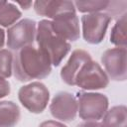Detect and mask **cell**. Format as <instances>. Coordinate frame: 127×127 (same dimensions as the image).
<instances>
[{"label":"cell","mask_w":127,"mask_h":127,"mask_svg":"<svg viewBox=\"0 0 127 127\" xmlns=\"http://www.w3.org/2000/svg\"><path fill=\"white\" fill-rule=\"evenodd\" d=\"M36 41L41 49L50 59L53 65H59L70 50L67 41L59 36L52 28L49 20H42L38 24Z\"/></svg>","instance_id":"cell-2"},{"label":"cell","mask_w":127,"mask_h":127,"mask_svg":"<svg viewBox=\"0 0 127 127\" xmlns=\"http://www.w3.org/2000/svg\"><path fill=\"white\" fill-rule=\"evenodd\" d=\"M91 60L90 55L81 49H76L71 53L67 63L61 70L62 79L68 85H74V79L82 65Z\"/></svg>","instance_id":"cell-11"},{"label":"cell","mask_w":127,"mask_h":127,"mask_svg":"<svg viewBox=\"0 0 127 127\" xmlns=\"http://www.w3.org/2000/svg\"><path fill=\"white\" fill-rule=\"evenodd\" d=\"M13 71V55L8 50H0V77L11 76Z\"/></svg>","instance_id":"cell-18"},{"label":"cell","mask_w":127,"mask_h":127,"mask_svg":"<svg viewBox=\"0 0 127 127\" xmlns=\"http://www.w3.org/2000/svg\"><path fill=\"white\" fill-rule=\"evenodd\" d=\"M74 7L80 12L96 13L101 10H106L109 1H75L73 2Z\"/></svg>","instance_id":"cell-17"},{"label":"cell","mask_w":127,"mask_h":127,"mask_svg":"<svg viewBox=\"0 0 127 127\" xmlns=\"http://www.w3.org/2000/svg\"><path fill=\"white\" fill-rule=\"evenodd\" d=\"M50 111L57 119L65 122L72 121L77 113V100L69 92H59L50 104Z\"/></svg>","instance_id":"cell-9"},{"label":"cell","mask_w":127,"mask_h":127,"mask_svg":"<svg viewBox=\"0 0 127 127\" xmlns=\"http://www.w3.org/2000/svg\"><path fill=\"white\" fill-rule=\"evenodd\" d=\"M3 2H4V1H0V5H2V4H3Z\"/></svg>","instance_id":"cell-24"},{"label":"cell","mask_w":127,"mask_h":127,"mask_svg":"<svg viewBox=\"0 0 127 127\" xmlns=\"http://www.w3.org/2000/svg\"><path fill=\"white\" fill-rule=\"evenodd\" d=\"M18 4L22 7V8H24V9H28V8H30V6L33 4L31 1H28V2H18Z\"/></svg>","instance_id":"cell-23"},{"label":"cell","mask_w":127,"mask_h":127,"mask_svg":"<svg viewBox=\"0 0 127 127\" xmlns=\"http://www.w3.org/2000/svg\"><path fill=\"white\" fill-rule=\"evenodd\" d=\"M110 21L111 17L103 12L83 15L81 17V24L84 40L90 44H99L102 42Z\"/></svg>","instance_id":"cell-6"},{"label":"cell","mask_w":127,"mask_h":127,"mask_svg":"<svg viewBox=\"0 0 127 127\" xmlns=\"http://www.w3.org/2000/svg\"><path fill=\"white\" fill-rule=\"evenodd\" d=\"M108 82L109 78L106 72L101 68L99 64L92 60L86 62L82 65L74 79V85L87 90L105 88Z\"/></svg>","instance_id":"cell-5"},{"label":"cell","mask_w":127,"mask_h":127,"mask_svg":"<svg viewBox=\"0 0 127 127\" xmlns=\"http://www.w3.org/2000/svg\"><path fill=\"white\" fill-rule=\"evenodd\" d=\"M36 33V22L31 19H23L8 29L7 47L13 51H19L24 47L33 45Z\"/></svg>","instance_id":"cell-7"},{"label":"cell","mask_w":127,"mask_h":127,"mask_svg":"<svg viewBox=\"0 0 127 127\" xmlns=\"http://www.w3.org/2000/svg\"><path fill=\"white\" fill-rule=\"evenodd\" d=\"M103 127H127V108L125 105L113 106L103 116Z\"/></svg>","instance_id":"cell-14"},{"label":"cell","mask_w":127,"mask_h":127,"mask_svg":"<svg viewBox=\"0 0 127 127\" xmlns=\"http://www.w3.org/2000/svg\"><path fill=\"white\" fill-rule=\"evenodd\" d=\"M10 83L5 78L0 77V98L7 96L10 93Z\"/></svg>","instance_id":"cell-19"},{"label":"cell","mask_w":127,"mask_h":127,"mask_svg":"<svg viewBox=\"0 0 127 127\" xmlns=\"http://www.w3.org/2000/svg\"><path fill=\"white\" fill-rule=\"evenodd\" d=\"M51 70L52 63L49 57L33 45L17 51L13 58L14 76L20 81L44 78L51 73Z\"/></svg>","instance_id":"cell-1"},{"label":"cell","mask_w":127,"mask_h":127,"mask_svg":"<svg viewBox=\"0 0 127 127\" xmlns=\"http://www.w3.org/2000/svg\"><path fill=\"white\" fill-rule=\"evenodd\" d=\"M107 76L113 80L123 81L126 79V48L116 47L106 50L101 57Z\"/></svg>","instance_id":"cell-8"},{"label":"cell","mask_w":127,"mask_h":127,"mask_svg":"<svg viewBox=\"0 0 127 127\" xmlns=\"http://www.w3.org/2000/svg\"><path fill=\"white\" fill-rule=\"evenodd\" d=\"M39 127H66V126L61 122H58V121L48 120V121H44L43 123H41L39 125Z\"/></svg>","instance_id":"cell-20"},{"label":"cell","mask_w":127,"mask_h":127,"mask_svg":"<svg viewBox=\"0 0 127 127\" xmlns=\"http://www.w3.org/2000/svg\"><path fill=\"white\" fill-rule=\"evenodd\" d=\"M108 108V98L101 93L83 92L78 96L77 112L83 120L96 121L102 118Z\"/></svg>","instance_id":"cell-4"},{"label":"cell","mask_w":127,"mask_h":127,"mask_svg":"<svg viewBox=\"0 0 127 127\" xmlns=\"http://www.w3.org/2000/svg\"><path fill=\"white\" fill-rule=\"evenodd\" d=\"M20 119L19 106L13 101H0V127H13Z\"/></svg>","instance_id":"cell-13"},{"label":"cell","mask_w":127,"mask_h":127,"mask_svg":"<svg viewBox=\"0 0 127 127\" xmlns=\"http://www.w3.org/2000/svg\"><path fill=\"white\" fill-rule=\"evenodd\" d=\"M76 127H103V125L97 121H92V120H89V121H85V122H82L80 124H78Z\"/></svg>","instance_id":"cell-21"},{"label":"cell","mask_w":127,"mask_h":127,"mask_svg":"<svg viewBox=\"0 0 127 127\" xmlns=\"http://www.w3.org/2000/svg\"><path fill=\"white\" fill-rule=\"evenodd\" d=\"M5 43V33L2 29H0V50H2Z\"/></svg>","instance_id":"cell-22"},{"label":"cell","mask_w":127,"mask_h":127,"mask_svg":"<svg viewBox=\"0 0 127 127\" xmlns=\"http://www.w3.org/2000/svg\"><path fill=\"white\" fill-rule=\"evenodd\" d=\"M51 23L53 30L65 41H76L80 36L79 22L75 12L62 14L53 19Z\"/></svg>","instance_id":"cell-10"},{"label":"cell","mask_w":127,"mask_h":127,"mask_svg":"<svg viewBox=\"0 0 127 127\" xmlns=\"http://www.w3.org/2000/svg\"><path fill=\"white\" fill-rule=\"evenodd\" d=\"M18 97L22 105L32 113H41L48 105L50 91L39 81L31 82L19 89Z\"/></svg>","instance_id":"cell-3"},{"label":"cell","mask_w":127,"mask_h":127,"mask_svg":"<svg viewBox=\"0 0 127 127\" xmlns=\"http://www.w3.org/2000/svg\"><path fill=\"white\" fill-rule=\"evenodd\" d=\"M34 9L37 14L51 19L67 12H75L74 4L71 1H36Z\"/></svg>","instance_id":"cell-12"},{"label":"cell","mask_w":127,"mask_h":127,"mask_svg":"<svg viewBox=\"0 0 127 127\" xmlns=\"http://www.w3.org/2000/svg\"><path fill=\"white\" fill-rule=\"evenodd\" d=\"M21 17V12L12 3L4 1L0 5V25L8 27L14 25V23Z\"/></svg>","instance_id":"cell-16"},{"label":"cell","mask_w":127,"mask_h":127,"mask_svg":"<svg viewBox=\"0 0 127 127\" xmlns=\"http://www.w3.org/2000/svg\"><path fill=\"white\" fill-rule=\"evenodd\" d=\"M126 24H127V15L125 13L119 17V19L116 21L115 25L111 30L110 42L117 47L126 48V43H127Z\"/></svg>","instance_id":"cell-15"}]
</instances>
